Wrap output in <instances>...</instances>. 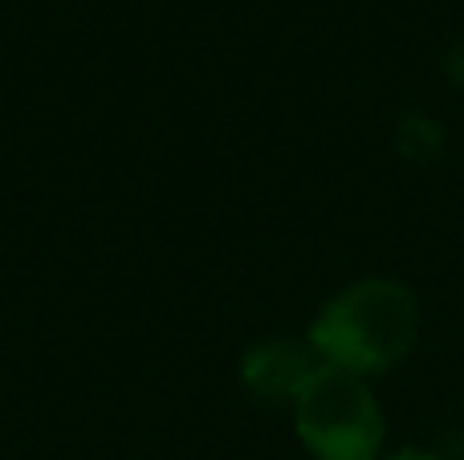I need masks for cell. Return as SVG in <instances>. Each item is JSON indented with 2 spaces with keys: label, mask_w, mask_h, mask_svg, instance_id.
I'll return each instance as SVG.
<instances>
[{
  "label": "cell",
  "mask_w": 464,
  "mask_h": 460,
  "mask_svg": "<svg viewBox=\"0 0 464 460\" xmlns=\"http://www.w3.org/2000/svg\"><path fill=\"white\" fill-rule=\"evenodd\" d=\"M420 339V302L403 282L362 277L322 306L310 342L326 367L351 375H379L411 355Z\"/></svg>",
  "instance_id": "6da1fadb"
},
{
  "label": "cell",
  "mask_w": 464,
  "mask_h": 460,
  "mask_svg": "<svg viewBox=\"0 0 464 460\" xmlns=\"http://www.w3.org/2000/svg\"><path fill=\"white\" fill-rule=\"evenodd\" d=\"M297 440L318 460H379L383 453V407L367 379L338 367H318L294 399Z\"/></svg>",
  "instance_id": "7a4b0ae2"
},
{
  "label": "cell",
  "mask_w": 464,
  "mask_h": 460,
  "mask_svg": "<svg viewBox=\"0 0 464 460\" xmlns=\"http://www.w3.org/2000/svg\"><path fill=\"white\" fill-rule=\"evenodd\" d=\"M322 359L310 342H294V339H273L261 342L245 355V388L256 391L261 399H297L302 388L318 375Z\"/></svg>",
  "instance_id": "3957f363"
},
{
  "label": "cell",
  "mask_w": 464,
  "mask_h": 460,
  "mask_svg": "<svg viewBox=\"0 0 464 460\" xmlns=\"http://www.w3.org/2000/svg\"><path fill=\"white\" fill-rule=\"evenodd\" d=\"M383 460H440V456H432V453H420V448H403V453L383 456Z\"/></svg>",
  "instance_id": "277c9868"
}]
</instances>
